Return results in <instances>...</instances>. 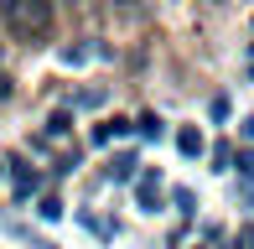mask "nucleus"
I'll list each match as a JSON object with an SVG mask.
<instances>
[{"mask_svg":"<svg viewBox=\"0 0 254 249\" xmlns=\"http://www.w3.org/2000/svg\"><path fill=\"white\" fill-rule=\"evenodd\" d=\"M0 21L10 26V37L42 42V37H52L57 10H52V0H0Z\"/></svg>","mask_w":254,"mask_h":249,"instance_id":"nucleus-1","label":"nucleus"},{"mask_svg":"<svg viewBox=\"0 0 254 249\" xmlns=\"http://www.w3.org/2000/svg\"><path fill=\"white\" fill-rule=\"evenodd\" d=\"M135 202H140V213H161V172L156 166H145L135 177Z\"/></svg>","mask_w":254,"mask_h":249,"instance_id":"nucleus-2","label":"nucleus"},{"mask_svg":"<svg viewBox=\"0 0 254 249\" xmlns=\"http://www.w3.org/2000/svg\"><path fill=\"white\" fill-rule=\"evenodd\" d=\"M177 151H182V156H202V135L192 130V124H182V130H177Z\"/></svg>","mask_w":254,"mask_h":249,"instance_id":"nucleus-3","label":"nucleus"},{"mask_svg":"<svg viewBox=\"0 0 254 249\" xmlns=\"http://www.w3.org/2000/svg\"><path fill=\"white\" fill-rule=\"evenodd\" d=\"M135 166H140L135 156H114V161H109V182H130V177H135Z\"/></svg>","mask_w":254,"mask_h":249,"instance_id":"nucleus-4","label":"nucleus"},{"mask_svg":"<svg viewBox=\"0 0 254 249\" xmlns=\"http://www.w3.org/2000/svg\"><path fill=\"white\" fill-rule=\"evenodd\" d=\"M73 104H83V109H99V104H104V88H78V94H73Z\"/></svg>","mask_w":254,"mask_h":249,"instance_id":"nucleus-5","label":"nucleus"},{"mask_svg":"<svg viewBox=\"0 0 254 249\" xmlns=\"http://www.w3.org/2000/svg\"><path fill=\"white\" fill-rule=\"evenodd\" d=\"M37 213H42L47 223H57V218H63V202H57V197H42V208H37Z\"/></svg>","mask_w":254,"mask_h":249,"instance_id":"nucleus-6","label":"nucleus"},{"mask_svg":"<svg viewBox=\"0 0 254 249\" xmlns=\"http://www.w3.org/2000/svg\"><path fill=\"white\" fill-rule=\"evenodd\" d=\"M140 135H145V140H161V120L156 115H140Z\"/></svg>","mask_w":254,"mask_h":249,"instance_id":"nucleus-7","label":"nucleus"},{"mask_svg":"<svg viewBox=\"0 0 254 249\" xmlns=\"http://www.w3.org/2000/svg\"><path fill=\"white\" fill-rule=\"evenodd\" d=\"M47 135H67V109H57V115H47Z\"/></svg>","mask_w":254,"mask_h":249,"instance_id":"nucleus-8","label":"nucleus"},{"mask_svg":"<svg viewBox=\"0 0 254 249\" xmlns=\"http://www.w3.org/2000/svg\"><path fill=\"white\" fill-rule=\"evenodd\" d=\"M228 109H234V104H228V94H218V99H213V120H228Z\"/></svg>","mask_w":254,"mask_h":249,"instance_id":"nucleus-9","label":"nucleus"},{"mask_svg":"<svg viewBox=\"0 0 254 249\" xmlns=\"http://www.w3.org/2000/svg\"><path fill=\"white\" fill-rule=\"evenodd\" d=\"M239 249H254V223H244V229H239V239H234Z\"/></svg>","mask_w":254,"mask_h":249,"instance_id":"nucleus-10","label":"nucleus"},{"mask_svg":"<svg viewBox=\"0 0 254 249\" xmlns=\"http://www.w3.org/2000/svg\"><path fill=\"white\" fill-rule=\"evenodd\" d=\"M244 140H254V115H249V120H244Z\"/></svg>","mask_w":254,"mask_h":249,"instance_id":"nucleus-11","label":"nucleus"}]
</instances>
